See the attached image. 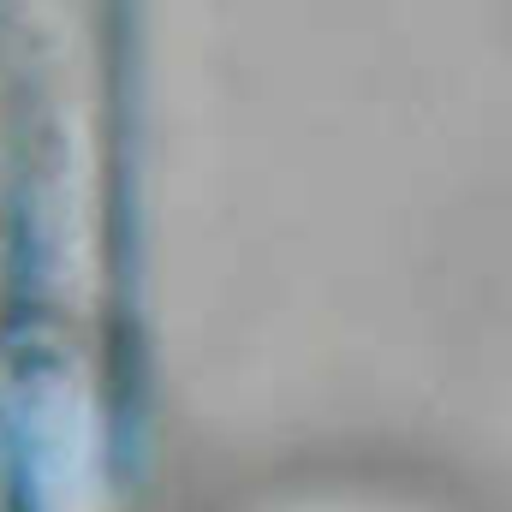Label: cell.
I'll use <instances>...</instances> for the list:
<instances>
[{
    "label": "cell",
    "mask_w": 512,
    "mask_h": 512,
    "mask_svg": "<svg viewBox=\"0 0 512 512\" xmlns=\"http://www.w3.org/2000/svg\"><path fill=\"white\" fill-rule=\"evenodd\" d=\"M251 512H465V507H429L411 495H376V489H346V495H292L274 507H251Z\"/></svg>",
    "instance_id": "6da1fadb"
}]
</instances>
